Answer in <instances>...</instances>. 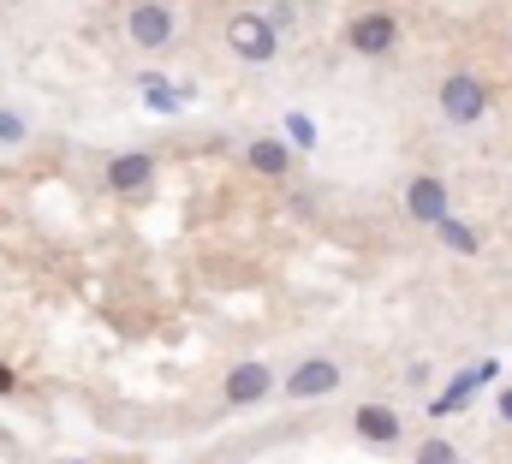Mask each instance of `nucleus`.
Returning a JSON list of instances; mask_svg holds the SVG:
<instances>
[{"mask_svg": "<svg viewBox=\"0 0 512 464\" xmlns=\"http://www.w3.org/2000/svg\"><path fill=\"white\" fill-rule=\"evenodd\" d=\"M435 108H441L447 125H477V119L489 114V84L477 72H447L441 90H435Z\"/></svg>", "mask_w": 512, "mask_h": 464, "instance_id": "obj_1", "label": "nucleus"}, {"mask_svg": "<svg viewBox=\"0 0 512 464\" xmlns=\"http://www.w3.org/2000/svg\"><path fill=\"white\" fill-rule=\"evenodd\" d=\"M227 48H233L239 60H251V66H268V60H280V30L268 24V12H233Z\"/></svg>", "mask_w": 512, "mask_h": 464, "instance_id": "obj_2", "label": "nucleus"}, {"mask_svg": "<svg viewBox=\"0 0 512 464\" xmlns=\"http://www.w3.org/2000/svg\"><path fill=\"white\" fill-rule=\"evenodd\" d=\"M126 36L137 48H149V54H161L173 36H179V12L167 6V0H137L126 12Z\"/></svg>", "mask_w": 512, "mask_h": 464, "instance_id": "obj_3", "label": "nucleus"}, {"mask_svg": "<svg viewBox=\"0 0 512 464\" xmlns=\"http://www.w3.org/2000/svg\"><path fill=\"white\" fill-rule=\"evenodd\" d=\"M346 48L364 54V60L393 54V48H399V18H393V12H358V18L346 24Z\"/></svg>", "mask_w": 512, "mask_h": 464, "instance_id": "obj_4", "label": "nucleus"}, {"mask_svg": "<svg viewBox=\"0 0 512 464\" xmlns=\"http://www.w3.org/2000/svg\"><path fill=\"white\" fill-rule=\"evenodd\" d=\"M328 393H340V363L334 357H304L286 375V399H328Z\"/></svg>", "mask_w": 512, "mask_h": 464, "instance_id": "obj_5", "label": "nucleus"}, {"mask_svg": "<svg viewBox=\"0 0 512 464\" xmlns=\"http://www.w3.org/2000/svg\"><path fill=\"white\" fill-rule=\"evenodd\" d=\"M221 393H227V405H239V411H245V405H262V399H268V393H274V369H268V363H233V369H227V381H221Z\"/></svg>", "mask_w": 512, "mask_h": 464, "instance_id": "obj_6", "label": "nucleus"}, {"mask_svg": "<svg viewBox=\"0 0 512 464\" xmlns=\"http://www.w3.org/2000/svg\"><path fill=\"white\" fill-rule=\"evenodd\" d=\"M405 215H411V221H423V227H441V221L453 215V203H447V185H441L435 173L411 179V185H405Z\"/></svg>", "mask_w": 512, "mask_h": 464, "instance_id": "obj_7", "label": "nucleus"}, {"mask_svg": "<svg viewBox=\"0 0 512 464\" xmlns=\"http://www.w3.org/2000/svg\"><path fill=\"white\" fill-rule=\"evenodd\" d=\"M352 429H358V441H370V447H393L405 429H399V411H387V405H358L352 411Z\"/></svg>", "mask_w": 512, "mask_h": 464, "instance_id": "obj_8", "label": "nucleus"}, {"mask_svg": "<svg viewBox=\"0 0 512 464\" xmlns=\"http://www.w3.org/2000/svg\"><path fill=\"white\" fill-rule=\"evenodd\" d=\"M149 179H155V155H149V149H126V155H114V161H108V185H114V191H143V185H149Z\"/></svg>", "mask_w": 512, "mask_h": 464, "instance_id": "obj_9", "label": "nucleus"}, {"mask_svg": "<svg viewBox=\"0 0 512 464\" xmlns=\"http://www.w3.org/2000/svg\"><path fill=\"white\" fill-rule=\"evenodd\" d=\"M137 90H143V108H149V114H179V108L191 102V84H167L161 72H143Z\"/></svg>", "mask_w": 512, "mask_h": 464, "instance_id": "obj_10", "label": "nucleus"}, {"mask_svg": "<svg viewBox=\"0 0 512 464\" xmlns=\"http://www.w3.org/2000/svg\"><path fill=\"white\" fill-rule=\"evenodd\" d=\"M245 161H251L262 179H286V173H292V149H286L280 137H256L251 149H245Z\"/></svg>", "mask_w": 512, "mask_h": 464, "instance_id": "obj_11", "label": "nucleus"}, {"mask_svg": "<svg viewBox=\"0 0 512 464\" xmlns=\"http://www.w3.org/2000/svg\"><path fill=\"white\" fill-rule=\"evenodd\" d=\"M477 387H483V381H477L471 369H465V375H453V381H447V393H435V399H429V417H459V411L477 399Z\"/></svg>", "mask_w": 512, "mask_h": 464, "instance_id": "obj_12", "label": "nucleus"}, {"mask_svg": "<svg viewBox=\"0 0 512 464\" xmlns=\"http://www.w3.org/2000/svg\"><path fill=\"white\" fill-rule=\"evenodd\" d=\"M280 143H286L292 155H310V149H316V119L304 114V108H292V114H286V137H280Z\"/></svg>", "mask_w": 512, "mask_h": 464, "instance_id": "obj_13", "label": "nucleus"}, {"mask_svg": "<svg viewBox=\"0 0 512 464\" xmlns=\"http://www.w3.org/2000/svg\"><path fill=\"white\" fill-rule=\"evenodd\" d=\"M441 244H447V250H453V256H477V250H483V238H477V232L465 227V221H459V215H447V221H441Z\"/></svg>", "mask_w": 512, "mask_h": 464, "instance_id": "obj_14", "label": "nucleus"}, {"mask_svg": "<svg viewBox=\"0 0 512 464\" xmlns=\"http://www.w3.org/2000/svg\"><path fill=\"white\" fill-rule=\"evenodd\" d=\"M24 143H30V119L12 102H0V149H24Z\"/></svg>", "mask_w": 512, "mask_h": 464, "instance_id": "obj_15", "label": "nucleus"}, {"mask_svg": "<svg viewBox=\"0 0 512 464\" xmlns=\"http://www.w3.org/2000/svg\"><path fill=\"white\" fill-rule=\"evenodd\" d=\"M417 464H459L453 441H417Z\"/></svg>", "mask_w": 512, "mask_h": 464, "instance_id": "obj_16", "label": "nucleus"}, {"mask_svg": "<svg viewBox=\"0 0 512 464\" xmlns=\"http://www.w3.org/2000/svg\"><path fill=\"white\" fill-rule=\"evenodd\" d=\"M471 375L489 387V381H501V357H483V363H471Z\"/></svg>", "mask_w": 512, "mask_h": 464, "instance_id": "obj_17", "label": "nucleus"}, {"mask_svg": "<svg viewBox=\"0 0 512 464\" xmlns=\"http://www.w3.org/2000/svg\"><path fill=\"white\" fill-rule=\"evenodd\" d=\"M495 417H501V423L512 429V381L501 387V393H495Z\"/></svg>", "mask_w": 512, "mask_h": 464, "instance_id": "obj_18", "label": "nucleus"}, {"mask_svg": "<svg viewBox=\"0 0 512 464\" xmlns=\"http://www.w3.org/2000/svg\"><path fill=\"white\" fill-rule=\"evenodd\" d=\"M0 393H18V375H12L6 363H0Z\"/></svg>", "mask_w": 512, "mask_h": 464, "instance_id": "obj_19", "label": "nucleus"}, {"mask_svg": "<svg viewBox=\"0 0 512 464\" xmlns=\"http://www.w3.org/2000/svg\"><path fill=\"white\" fill-rule=\"evenodd\" d=\"M66 464H84V459H66Z\"/></svg>", "mask_w": 512, "mask_h": 464, "instance_id": "obj_20", "label": "nucleus"}]
</instances>
